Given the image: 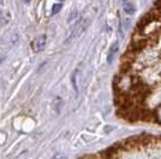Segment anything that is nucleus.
Wrapping results in <instances>:
<instances>
[{
  "label": "nucleus",
  "mask_w": 161,
  "mask_h": 159,
  "mask_svg": "<svg viewBox=\"0 0 161 159\" xmlns=\"http://www.w3.org/2000/svg\"><path fill=\"white\" fill-rule=\"evenodd\" d=\"M77 11H74L71 14H70V17H69V19H67V23H71V22H74L76 18H77Z\"/></svg>",
  "instance_id": "0eeeda50"
},
{
  "label": "nucleus",
  "mask_w": 161,
  "mask_h": 159,
  "mask_svg": "<svg viewBox=\"0 0 161 159\" xmlns=\"http://www.w3.org/2000/svg\"><path fill=\"white\" fill-rule=\"evenodd\" d=\"M53 109H54V111L57 114H59L60 113V110H61V108H63V99L61 98H59V97H57L54 99V102H53Z\"/></svg>",
  "instance_id": "20e7f679"
},
{
  "label": "nucleus",
  "mask_w": 161,
  "mask_h": 159,
  "mask_svg": "<svg viewBox=\"0 0 161 159\" xmlns=\"http://www.w3.org/2000/svg\"><path fill=\"white\" fill-rule=\"evenodd\" d=\"M124 11H125L126 14L131 16V14L135 13V7H133L132 4H130V3H125V4H124Z\"/></svg>",
  "instance_id": "39448f33"
},
{
  "label": "nucleus",
  "mask_w": 161,
  "mask_h": 159,
  "mask_svg": "<svg viewBox=\"0 0 161 159\" xmlns=\"http://www.w3.org/2000/svg\"><path fill=\"white\" fill-rule=\"evenodd\" d=\"M0 3H3V0H0Z\"/></svg>",
  "instance_id": "1a4fd4ad"
},
{
  "label": "nucleus",
  "mask_w": 161,
  "mask_h": 159,
  "mask_svg": "<svg viewBox=\"0 0 161 159\" xmlns=\"http://www.w3.org/2000/svg\"><path fill=\"white\" fill-rule=\"evenodd\" d=\"M23 1H24V3H25V4H29V3L31 1V0H23Z\"/></svg>",
  "instance_id": "6e6552de"
},
{
  "label": "nucleus",
  "mask_w": 161,
  "mask_h": 159,
  "mask_svg": "<svg viewBox=\"0 0 161 159\" xmlns=\"http://www.w3.org/2000/svg\"><path fill=\"white\" fill-rule=\"evenodd\" d=\"M78 77H79V71L75 69L74 72H72V74H71V83H72L74 90H75V92L77 94H78V91H79V89H78Z\"/></svg>",
  "instance_id": "f03ea898"
},
{
  "label": "nucleus",
  "mask_w": 161,
  "mask_h": 159,
  "mask_svg": "<svg viewBox=\"0 0 161 159\" xmlns=\"http://www.w3.org/2000/svg\"><path fill=\"white\" fill-rule=\"evenodd\" d=\"M61 7H63L61 4H54V5L52 6V14H53V16H54V14H57V13L61 10Z\"/></svg>",
  "instance_id": "423d86ee"
},
{
  "label": "nucleus",
  "mask_w": 161,
  "mask_h": 159,
  "mask_svg": "<svg viewBox=\"0 0 161 159\" xmlns=\"http://www.w3.org/2000/svg\"><path fill=\"white\" fill-rule=\"evenodd\" d=\"M117 52H118V43L116 42V43H113L111 46V48H109V52H108V56H107V61L111 63L112 61H113V59H114V55L117 54Z\"/></svg>",
  "instance_id": "7ed1b4c3"
},
{
  "label": "nucleus",
  "mask_w": 161,
  "mask_h": 159,
  "mask_svg": "<svg viewBox=\"0 0 161 159\" xmlns=\"http://www.w3.org/2000/svg\"><path fill=\"white\" fill-rule=\"evenodd\" d=\"M46 35H41V36H39L36 37L33 43H31V49H33L34 53H40L43 48H45V46H46Z\"/></svg>",
  "instance_id": "f257e3e1"
}]
</instances>
